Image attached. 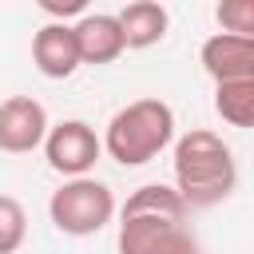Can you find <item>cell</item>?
Masks as SVG:
<instances>
[{"instance_id":"6da1fadb","label":"cell","mask_w":254,"mask_h":254,"mask_svg":"<svg viewBox=\"0 0 254 254\" xmlns=\"http://www.w3.org/2000/svg\"><path fill=\"white\" fill-rule=\"evenodd\" d=\"M238 187V163L222 135L194 127L175 143V190L187 206H214Z\"/></svg>"},{"instance_id":"7a4b0ae2","label":"cell","mask_w":254,"mask_h":254,"mask_svg":"<svg viewBox=\"0 0 254 254\" xmlns=\"http://www.w3.org/2000/svg\"><path fill=\"white\" fill-rule=\"evenodd\" d=\"M175 139V111L163 99H135L119 107L103 131V151L119 167H143Z\"/></svg>"},{"instance_id":"3957f363","label":"cell","mask_w":254,"mask_h":254,"mask_svg":"<svg viewBox=\"0 0 254 254\" xmlns=\"http://www.w3.org/2000/svg\"><path fill=\"white\" fill-rule=\"evenodd\" d=\"M48 218L60 234H71V238L99 234L115 218V194L107 183H99L91 175L64 179V187L52 190V198H48Z\"/></svg>"},{"instance_id":"277c9868","label":"cell","mask_w":254,"mask_h":254,"mask_svg":"<svg viewBox=\"0 0 254 254\" xmlns=\"http://www.w3.org/2000/svg\"><path fill=\"white\" fill-rule=\"evenodd\" d=\"M44 155H48V167H52L56 175H64V179H83V175L99 163L103 143H99V135H95L91 123H83V119H64V123L48 127V135H44Z\"/></svg>"},{"instance_id":"5b68a950","label":"cell","mask_w":254,"mask_h":254,"mask_svg":"<svg viewBox=\"0 0 254 254\" xmlns=\"http://www.w3.org/2000/svg\"><path fill=\"white\" fill-rule=\"evenodd\" d=\"M119 254H198L190 230L163 214H119Z\"/></svg>"},{"instance_id":"8992f818","label":"cell","mask_w":254,"mask_h":254,"mask_svg":"<svg viewBox=\"0 0 254 254\" xmlns=\"http://www.w3.org/2000/svg\"><path fill=\"white\" fill-rule=\"evenodd\" d=\"M48 111L36 95H8L0 103V151L8 155H28L44 147L48 135Z\"/></svg>"},{"instance_id":"52a82bcc","label":"cell","mask_w":254,"mask_h":254,"mask_svg":"<svg viewBox=\"0 0 254 254\" xmlns=\"http://www.w3.org/2000/svg\"><path fill=\"white\" fill-rule=\"evenodd\" d=\"M202 71L214 83H230V79H254V40L246 36H230V32H214L202 52Z\"/></svg>"},{"instance_id":"ba28073f","label":"cell","mask_w":254,"mask_h":254,"mask_svg":"<svg viewBox=\"0 0 254 254\" xmlns=\"http://www.w3.org/2000/svg\"><path fill=\"white\" fill-rule=\"evenodd\" d=\"M32 64L44 79H67L79 67V48H75V32L71 24H56L48 20L36 36H32Z\"/></svg>"},{"instance_id":"9c48e42d","label":"cell","mask_w":254,"mask_h":254,"mask_svg":"<svg viewBox=\"0 0 254 254\" xmlns=\"http://www.w3.org/2000/svg\"><path fill=\"white\" fill-rule=\"evenodd\" d=\"M75 48H79V64H111L119 60L127 48H123V32H119V20L111 12H83L75 24Z\"/></svg>"},{"instance_id":"30bf717a","label":"cell","mask_w":254,"mask_h":254,"mask_svg":"<svg viewBox=\"0 0 254 254\" xmlns=\"http://www.w3.org/2000/svg\"><path fill=\"white\" fill-rule=\"evenodd\" d=\"M115 20L123 32V48H155L171 28V12L155 0H131L115 12Z\"/></svg>"},{"instance_id":"8fae6325","label":"cell","mask_w":254,"mask_h":254,"mask_svg":"<svg viewBox=\"0 0 254 254\" xmlns=\"http://www.w3.org/2000/svg\"><path fill=\"white\" fill-rule=\"evenodd\" d=\"M119 214H163V218H175L183 222L187 218V202L179 198L175 187H163V183H147L139 190L127 194V202L119 206Z\"/></svg>"},{"instance_id":"7c38bea8","label":"cell","mask_w":254,"mask_h":254,"mask_svg":"<svg viewBox=\"0 0 254 254\" xmlns=\"http://www.w3.org/2000/svg\"><path fill=\"white\" fill-rule=\"evenodd\" d=\"M214 111L222 115V123L246 131V127L254 123V79L214 83Z\"/></svg>"},{"instance_id":"4fadbf2b","label":"cell","mask_w":254,"mask_h":254,"mask_svg":"<svg viewBox=\"0 0 254 254\" xmlns=\"http://www.w3.org/2000/svg\"><path fill=\"white\" fill-rule=\"evenodd\" d=\"M28 238V210L20 198L0 194V254H16Z\"/></svg>"},{"instance_id":"5bb4252c","label":"cell","mask_w":254,"mask_h":254,"mask_svg":"<svg viewBox=\"0 0 254 254\" xmlns=\"http://www.w3.org/2000/svg\"><path fill=\"white\" fill-rule=\"evenodd\" d=\"M214 20L222 24V32L254 40V0H222L214 8Z\"/></svg>"},{"instance_id":"9a60e30c","label":"cell","mask_w":254,"mask_h":254,"mask_svg":"<svg viewBox=\"0 0 254 254\" xmlns=\"http://www.w3.org/2000/svg\"><path fill=\"white\" fill-rule=\"evenodd\" d=\"M40 8L48 16H56V24H67V16H83V0H40Z\"/></svg>"}]
</instances>
